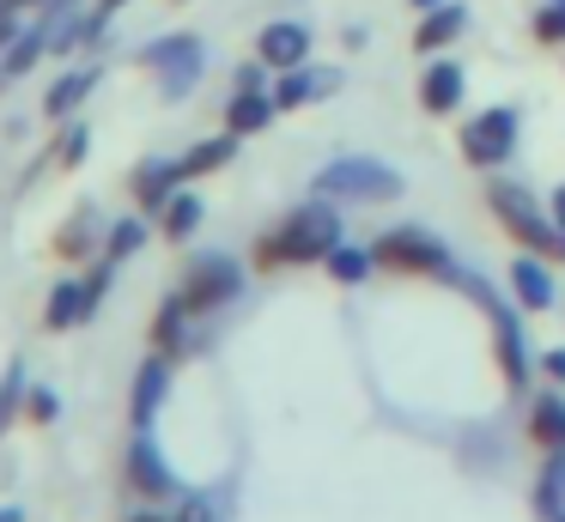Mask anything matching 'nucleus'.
<instances>
[{
  "mask_svg": "<svg viewBox=\"0 0 565 522\" xmlns=\"http://www.w3.org/2000/svg\"><path fill=\"white\" fill-rule=\"evenodd\" d=\"M322 194H353V201H390V194H402V177L383 164H371V158H341V164H329L317 177Z\"/></svg>",
  "mask_w": 565,
  "mask_h": 522,
  "instance_id": "obj_3",
  "label": "nucleus"
},
{
  "mask_svg": "<svg viewBox=\"0 0 565 522\" xmlns=\"http://www.w3.org/2000/svg\"><path fill=\"white\" fill-rule=\"evenodd\" d=\"M419 104H426L431 116H450V109L462 104V67H456V61H438V67H426Z\"/></svg>",
  "mask_w": 565,
  "mask_h": 522,
  "instance_id": "obj_12",
  "label": "nucleus"
},
{
  "mask_svg": "<svg viewBox=\"0 0 565 522\" xmlns=\"http://www.w3.org/2000/svg\"><path fill=\"white\" fill-rule=\"evenodd\" d=\"M55 43V36L50 31H43V24H38V31H19L13 36V43H7V73H25L31 67V61H38L43 55V49H50Z\"/></svg>",
  "mask_w": 565,
  "mask_h": 522,
  "instance_id": "obj_24",
  "label": "nucleus"
},
{
  "mask_svg": "<svg viewBox=\"0 0 565 522\" xmlns=\"http://www.w3.org/2000/svg\"><path fill=\"white\" fill-rule=\"evenodd\" d=\"M305 49H310V31H305V24H292V19L268 24V31L256 36L262 67H298V61H305Z\"/></svg>",
  "mask_w": 565,
  "mask_h": 522,
  "instance_id": "obj_8",
  "label": "nucleus"
},
{
  "mask_svg": "<svg viewBox=\"0 0 565 522\" xmlns=\"http://www.w3.org/2000/svg\"><path fill=\"white\" fill-rule=\"evenodd\" d=\"M177 182H183V170H177V164H140L135 170V201L140 206H164Z\"/></svg>",
  "mask_w": 565,
  "mask_h": 522,
  "instance_id": "obj_16",
  "label": "nucleus"
},
{
  "mask_svg": "<svg viewBox=\"0 0 565 522\" xmlns=\"http://www.w3.org/2000/svg\"><path fill=\"white\" fill-rule=\"evenodd\" d=\"M492 213H499L504 231H516L529 249H547V255L565 262V231L553 225V219H541V206H535L529 189H516V182H492Z\"/></svg>",
  "mask_w": 565,
  "mask_h": 522,
  "instance_id": "obj_2",
  "label": "nucleus"
},
{
  "mask_svg": "<svg viewBox=\"0 0 565 522\" xmlns=\"http://www.w3.org/2000/svg\"><path fill=\"white\" fill-rule=\"evenodd\" d=\"M135 522H164V516H135Z\"/></svg>",
  "mask_w": 565,
  "mask_h": 522,
  "instance_id": "obj_38",
  "label": "nucleus"
},
{
  "mask_svg": "<svg viewBox=\"0 0 565 522\" xmlns=\"http://www.w3.org/2000/svg\"><path fill=\"white\" fill-rule=\"evenodd\" d=\"M553 225H559V231H565V189H559V194H553Z\"/></svg>",
  "mask_w": 565,
  "mask_h": 522,
  "instance_id": "obj_35",
  "label": "nucleus"
},
{
  "mask_svg": "<svg viewBox=\"0 0 565 522\" xmlns=\"http://www.w3.org/2000/svg\"><path fill=\"white\" fill-rule=\"evenodd\" d=\"M456 31H462V12H456V7H438V12H431V19L414 31V43H419V49H444Z\"/></svg>",
  "mask_w": 565,
  "mask_h": 522,
  "instance_id": "obj_25",
  "label": "nucleus"
},
{
  "mask_svg": "<svg viewBox=\"0 0 565 522\" xmlns=\"http://www.w3.org/2000/svg\"><path fill=\"white\" fill-rule=\"evenodd\" d=\"M147 67H159L164 97H183L201 79V36H159V43H147Z\"/></svg>",
  "mask_w": 565,
  "mask_h": 522,
  "instance_id": "obj_4",
  "label": "nucleus"
},
{
  "mask_svg": "<svg viewBox=\"0 0 565 522\" xmlns=\"http://www.w3.org/2000/svg\"><path fill=\"white\" fill-rule=\"evenodd\" d=\"M177 522H213V510L201 504V498H189V504H183V516H177Z\"/></svg>",
  "mask_w": 565,
  "mask_h": 522,
  "instance_id": "obj_33",
  "label": "nucleus"
},
{
  "mask_svg": "<svg viewBox=\"0 0 565 522\" xmlns=\"http://www.w3.org/2000/svg\"><path fill=\"white\" fill-rule=\"evenodd\" d=\"M232 152H237V134L225 128L220 140H201V146H189V152L177 158V170H183V177H207V170L232 164Z\"/></svg>",
  "mask_w": 565,
  "mask_h": 522,
  "instance_id": "obj_14",
  "label": "nucleus"
},
{
  "mask_svg": "<svg viewBox=\"0 0 565 522\" xmlns=\"http://www.w3.org/2000/svg\"><path fill=\"white\" fill-rule=\"evenodd\" d=\"M25 395H31V383H25V364H7V376H0V432L25 413Z\"/></svg>",
  "mask_w": 565,
  "mask_h": 522,
  "instance_id": "obj_20",
  "label": "nucleus"
},
{
  "mask_svg": "<svg viewBox=\"0 0 565 522\" xmlns=\"http://www.w3.org/2000/svg\"><path fill=\"white\" fill-rule=\"evenodd\" d=\"M116 7H122V0H98V12H92V19H86V36H98V24H104V19H110V12H116Z\"/></svg>",
  "mask_w": 565,
  "mask_h": 522,
  "instance_id": "obj_32",
  "label": "nucleus"
},
{
  "mask_svg": "<svg viewBox=\"0 0 565 522\" xmlns=\"http://www.w3.org/2000/svg\"><path fill=\"white\" fill-rule=\"evenodd\" d=\"M547 371H553V376H565V352H547Z\"/></svg>",
  "mask_w": 565,
  "mask_h": 522,
  "instance_id": "obj_37",
  "label": "nucleus"
},
{
  "mask_svg": "<svg viewBox=\"0 0 565 522\" xmlns=\"http://www.w3.org/2000/svg\"><path fill=\"white\" fill-rule=\"evenodd\" d=\"M86 146H92V134H86V128H67V134H62V146H55V164H79V158H86Z\"/></svg>",
  "mask_w": 565,
  "mask_h": 522,
  "instance_id": "obj_31",
  "label": "nucleus"
},
{
  "mask_svg": "<svg viewBox=\"0 0 565 522\" xmlns=\"http://www.w3.org/2000/svg\"><path fill=\"white\" fill-rule=\"evenodd\" d=\"M334 243H341V213H329V206H305V213H292L274 237H262V267H280V262H317V255H329Z\"/></svg>",
  "mask_w": 565,
  "mask_h": 522,
  "instance_id": "obj_1",
  "label": "nucleus"
},
{
  "mask_svg": "<svg viewBox=\"0 0 565 522\" xmlns=\"http://www.w3.org/2000/svg\"><path fill=\"white\" fill-rule=\"evenodd\" d=\"M310 92H317V79H310V73H292V67H286V79H280V92H274V104L292 109V104H305Z\"/></svg>",
  "mask_w": 565,
  "mask_h": 522,
  "instance_id": "obj_29",
  "label": "nucleus"
},
{
  "mask_svg": "<svg viewBox=\"0 0 565 522\" xmlns=\"http://www.w3.org/2000/svg\"><path fill=\"white\" fill-rule=\"evenodd\" d=\"M529 425H535V437H541L547 449H565V401H559V395H547V401H541V407H535V419H529Z\"/></svg>",
  "mask_w": 565,
  "mask_h": 522,
  "instance_id": "obj_23",
  "label": "nucleus"
},
{
  "mask_svg": "<svg viewBox=\"0 0 565 522\" xmlns=\"http://www.w3.org/2000/svg\"><path fill=\"white\" fill-rule=\"evenodd\" d=\"M195 225H201V201H195V194H171V201H164V237L183 243Z\"/></svg>",
  "mask_w": 565,
  "mask_h": 522,
  "instance_id": "obj_22",
  "label": "nucleus"
},
{
  "mask_svg": "<svg viewBox=\"0 0 565 522\" xmlns=\"http://www.w3.org/2000/svg\"><path fill=\"white\" fill-rule=\"evenodd\" d=\"M225 298H237V262H225V255H201L195 274H189V286H183V303L189 310H220Z\"/></svg>",
  "mask_w": 565,
  "mask_h": 522,
  "instance_id": "obj_7",
  "label": "nucleus"
},
{
  "mask_svg": "<svg viewBox=\"0 0 565 522\" xmlns=\"http://www.w3.org/2000/svg\"><path fill=\"white\" fill-rule=\"evenodd\" d=\"M183 316H195V310H189L183 291H177V298L159 310V322H152V340H159V352H177V347H183Z\"/></svg>",
  "mask_w": 565,
  "mask_h": 522,
  "instance_id": "obj_21",
  "label": "nucleus"
},
{
  "mask_svg": "<svg viewBox=\"0 0 565 522\" xmlns=\"http://www.w3.org/2000/svg\"><path fill=\"white\" fill-rule=\"evenodd\" d=\"M140 243H147V225H140V219H122V225L110 231V249H104V262H122V255H135Z\"/></svg>",
  "mask_w": 565,
  "mask_h": 522,
  "instance_id": "obj_26",
  "label": "nucleus"
},
{
  "mask_svg": "<svg viewBox=\"0 0 565 522\" xmlns=\"http://www.w3.org/2000/svg\"><path fill=\"white\" fill-rule=\"evenodd\" d=\"M487 310H492V322H499V359H504V376H511V383H523V376H529V352H523V328H516V310H511V303H499V298H492Z\"/></svg>",
  "mask_w": 565,
  "mask_h": 522,
  "instance_id": "obj_10",
  "label": "nucleus"
},
{
  "mask_svg": "<svg viewBox=\"0 0 565 522\" xmlns=\"http://www.w3.org/2000/svg\"><path fill=\"white\" fill-rule=\"evenodd\" d=\"M268 116H274V97L237 92L232 109H225V128H232V134H256V128H268Z\"/></svg>",
  "mask_w": 565,
  "mask_h": 522,
  "instance_id": "obj_17",
  "label": "nucleus"
},
{
  "mask_svg": "<svg viewBox=\"0 0 565 522\" xmlns=\"http://www.w3.org/2000/svg\"><path fill=\"white\" fill-rule=\"evenodd\" d=\"M92 316V303H86V286H74V279H62V286L50 291V310H43V322L50 328H74V322H86Z\"/></svg>",
  "mask_w": 565,
  "mask_h": 522,
  "instance_id": "obj_15",
  "label": "nucleus"
},
{
  "mask_svg": "<svg viewBox=\"0 0 565 522\" xmlns=\"http://www.w3.org/2000/svg\"><path fill=\"white\" fill-rule=\"evenodd\" d=\"M0 522H25V510H19V504H0Z\"/></svg>",
  "mask_w": 565,
  "mask_h": 522,
  "instance_id": "obj_36",
  "label": "nucleus"
},
{
  "mask_svg": "<svg viewBox=\"0 0 565 522\" xmlns=\"http://www.w3.org/2000/svg\"><path fill=\"white\" fill-rule=\"evenodd\" d=\"M541 516L565 522V449H553L547 473H541Z\"/></svg>",
  "mask_w": 565,
  "mask_h": 522,
  "instance_id": "obj_19",
  "label": "nucleus"
},
{
  "mask_svg": "<svg viewBox=\"0 0 565 522\" xmlns=\"http://www.w3.org/2000/svg\"><path fill=\"white\" fill-rule=\"evenodd\" d=\"M92 85H98V73H92V67H74L67 79H55V85H50V97H43V116H55V121L74 116V109L86 104Z\"/></svg>",
  "mask_w": 565,
  "mask_h": 522,
  "instance_id": "obj_13",
  "label": "nucleus"
},
{
  "mask_svg": "<svg viewBox=\"0 0 565 522\" xmlns=\"http://www.w3.org/2000/svg\"><path fill=\"white\" fill-rule=\"evenodd\" d=\"M511 286H516V298H523L529 310H547V303H553V279L541 274V262H516L511 267Z\"/></svg>",
  "mask_w": 565,
  "mask_h": 522,
  "instance_id": "obj_18",
  "label": "nucleus"
},
{
  "mask_svg": "<svg viewBox=\"0 0 565 522\" xmlns=\"http://www.w3.org/2000/svg\"><path fill=\"white\" fill-rule=\"evenodd\" d=\"M371 262L383 267H402V274H438L450 255H444V243H431L426 231H390V237L371 249Z\"/></svg>",
  "mask_w": 565,
  "mask_h": 522,
  "instance_id": "obj_6",
  "label": "nucleus"
},
{
  "mask_svg": "<svg viewBox=\"0 0 565 522\" xmlns=\"http://www.w3.org/2000/svg\"><path fill=\"white\" fill-rule=\"evenodd\" d=\"M128 480H135V486H140V492H147V498H164V492H177L171 468H164V456H159V449L147 444V437H140V444L128 449Z\"/></svg>",
  "mask_w": 565,
  "mask_h": 522,
  "instance_id": "obj_11",
  "label": "nucleus"
},
{
  "mask_svg": "<svg viewBox=\"0 0 565 522\" xmlns=\"http://www.w3.org/2000/svg\"><path fill=\"white\" fill-rule=\"evenodd\" d=\"M55 413H62V395L38 383V388L25 395V419H31V425H55Z\"/></svg>",
  "mask_w": 565,
  "mask_h": 522,
  "instance_id": "obj_28",
  "label": "nucleus"
},
{
  "mask_svg": "<svg viewBox=\"0 0 565 522\" xmlns=\"http://www.w3.org/2000/svg\"><path fill=\"white\" fill-rule=\"evenodd\" d=\"M511 146H516V116H511V109H487V116H475L462 128L468 164H504V158H511Z\"/></svg>",
  "mask_w": 565,
  "mask_h": 522,
  "instance_id": "obj_5",
  "label": "nucleus"
},
{
  "mask_svg": "<svg viewBox=\"0 0 565 522\" xmlns=\"http://www.w3.org/2000/svg\"><path fill=\"white\" fill-rule=\"evenodd\" d=\"M535 36H541V43H565V0H547V7H541Z\"/></svg>",
  "mask_w": 565,
  "mask_h": 522,
  "instance_id": "obj_30",
  "label": "nucleus"
},
{
  "mask_svg": "<svg viewBox=\"0 0 565 522\" xmlns=\"http://www.w3.org/2000/svg\"><path fill=\"white\" fill-rule=\"evenodd\" d=\"M164 388H171V364H164V352H159V359H147V364H140L135 395H128V413H135V425H152V413H159Z\"/></svg>",
  "mask_w": 565,
  "mask_h": 522,
  "instance_id": "obj_9",
  "label": "nucleus"
},
{
  "mask_svg": "<svg viewBox=\"0 0 565 522\" xmlns=\"http://www.w3.org/2000/svg\"><path fill=\"white\" fill-rule=\"evenodd\" d=\"M329 274L334 279H365L371 274V255L365 249H341V243H334V249H329Z\"/></svg>",
  "mask_w": 565,
  "mask_h": 522,
  "instance_id": "obj_27",
  "label": "nucleus"
},
{
  "mask_svg": "<svg viewBox=\"0 0 565 522\" xmlns=\"http://www.w3.org/2000/svg\"><path fill=\"white\" fill-rule=\"evenodd\" d=\"M13 36H19V19H13V12H0V49L13 43Z\"/></svg>",
  "mask_w": 565,
  "mask_h": 522,
  "instance_id": "obj_34",
  "label": "nucleus"
}]
</instances>
